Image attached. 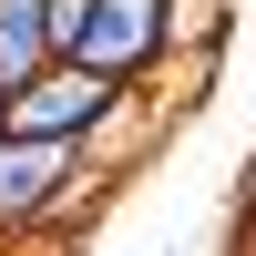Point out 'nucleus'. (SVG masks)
<instances>
[{"instance_id":"obj_1","label":"nucleus","mask_w":256,"mask_h":256,"mask_svg":"<svg viewBox=\"0 0 256 256\" xmlns=\"http://www.w3.org/2000/svg\"><path fill=\"white\" fill-rule=\"evenodd\" d=\"M164 52H174V0H82L72 41H62V62H82V72L123 82V92H134Z\"/></svg>"},{"instance_id":"obj_2","label":"nucleus","mask_w":256,"mask_h":256,"mask_svg":"<svg viewBox=\"0 0 256 256\" xmlns=\"http://www.w3.org/2000/svg\"><path fill=\"white\" fill-rule=\"evenodd\" d=\"M123 113V82H102V72H82V62H52L41 82H20L10 92V123L0 134H31V144H82L92 154V134Z\"/></svg>"},{"instance_id":"obj_3","label":"nucleus","mask_w":256,"mask_h":256,"mask_svg":"<svg viewBox=\"0 0 256 256\" xmlns=\"http://www.w3.org/2000/svg\"><path fill=\"white\" fill-rule=\"evenodd\" d=\"M82 184V144H31V134H0V246L41 236L62 195Z\"/></svg>"}]
</instances>
